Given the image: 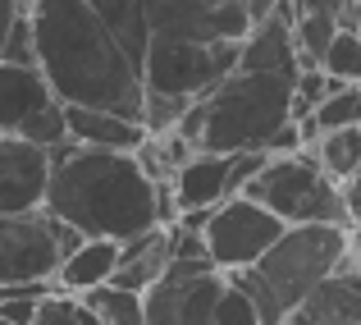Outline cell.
I'll use <instances>...</instances> for the list:
<instances>
[{
    "mask_svg": "<svg viewBox=\"0 0 361 325\" xmlns=\"http://www.w3.org/2000/svg\"><path fill=\"white\" fill-rule=\"evenodd\" d=\"M60 238H55V215L23 211V215H0V284H55L60 271Z\"/></svg>",
    "mask_w": 361,
    "mask_h": 325,
    "instance_id": "obj_10",
    "label": "cell"
},
{
    "mask_svg": "<svg viewBox=\"0 0 361 325\" xmlns=\"http://www.w3.org/2000/svg\"><path fill=\"white\" fill-rule=\"evenodd\" d=\"M348 0H293V9L298 14H334L338 18V9H343Z\"/></svg>",
    "mask_w": 361,
    "mask_h": 325,
    "instance_id": "obj_31",
    "label": "cell"
},
{
    "mask_svg": "<svg viewBox=\"0 0 361 325\" xmlns=\"http://www.w3.org/2000/svg\"><path fill=\"white\" fill-rule=\"evenodd\" d=\"M0 325H9V321H0Z\"/></svg>",
    "mask_w": 361,
    "mask_h": 325,
    "instance_id": "obj_35",
    "label": "cell"
},
{
    "mask_svg": "<svg viewBox=\"0 0 361 325\" xmlns=\"http://www.w3.org/2000/svg\"><path fill=\"white\" fill-rule=\"evenodd\" d=\"M188 110H192V101H183V97H160V92H147V97H142V129H147V138L174 133L178 124H183Z\"/></svg>",
    "mask_w": 361,
    "mask_h": 325,
    "instance_id": "obj_25",
    "label": "cell"
},
{
    "mask_svg": "<svg viewBox=\"0 0 361 325\" xmlns=\"http://www.w3.org/2000/svg\"><path fill=\"white\" fill-rule=\"evenodd\" d=\"M37 69L60 106L110 110L142 124V73L128 64L119 42L106 32L87 0H32Z\"/></svg>",
    "mask_w": 361,
    "mask_h": 325,
    "instance_id": "obj_1",
    "label": "cell"
},
{
    "mask_svg": "<svg viewBox=\"0 0 361 325\" xmlns=\"http://www.w3.org/2000/svg\"><path fill=\"white\" fill-rule=\"evenodd\" d=\"M169 229L156 225L147 229V234L128 238V243H119V266H115V289H128V293H147L151 284L160 280V275L169 271Z\"/></svg>",
    "mask_w": 361,
    "mask_h": 325,
    "instance_id": "obj_16",
    "label": "cell"
},
{
    "mask_svg": "<svg viewBox=\"0 0 361 325\" xmlns=\"http://www.w3.org/2000/svg\"><path fill=\"white\" fill-rule=\"evenodd\" d=\"M311 124H316L320 133H334V129H357V124H361V88L343 83L338 92H329V97L320 101L316 110H311Z\"/></svg>",
    "mask_w": 361,
    "mask_h": 325,
    "instance_id": "obj_22",
    "label": "cell"
},
{
    "mask_svg": "<svg viewBox=\"0 0 361 325\" xmlns=\"http://www.w3.org/2000/svg\"><path fill=\"white\" fill-rule=\"evenodd\" d=\"M18 14H23V5H18V0H0V51H5V37H9V28H14Z\"/></svg>",
    "mask_w": 361,
    "mask_h": 325,
    "instance_id": "obj_33",
    "label": "cell"
},
{
    "mask_svg": "<svg viewBox=\"0 0 361 325\" xmlns=\"http://www.w3.org/2000/svg\"><path fill=\"white\" fill-rule=\"evenodd\" d=\"M51 293H55L51 280H42V284H0V321H9V325H32L37 307H42Z\"/></svg>",
    "mask_w": 361,
    "mask_h": 325,
    "instance_id": "obj_23",
    "label": "cell"
},
{
    "mask_svg": "<svg viewBox=\"0 0 361 325\" xmlns=\"http://www.w3.org/2000/svg\"><path fill=\"white\" fill-rule=\"evenodd\" d=\"M215 325H261V317H256L252 298L238 289L233 280H224L220 298H215Z\"/></svg>",
    "mask_w": 361,
    "mask_h": 325,
    "instance_id": "obj_28",
    "label": "cell"
},
{
    "mask_svg": "<svg viewBox=\"0 0 361 325\" xmlns=\"http://www.w3.org/2000/svg\"><path fill=\"white\" fill-rule=\"evenodd\" d=\"M115 266H119V243H115V238H82V243L60 261V271H55V289H60V293L101 289V284L115 280Z\"/></svg>",
    "mask_w": 361,
    "mask_h": 325,
    "instance_id": "obj_17",
    "label": "cell"
},
{
    "mask_svg": "<svg viewBox=\"0 0 361 325\" xmlns=\"http://www.w3.org/2000/svg\"><path fill=\"white\" fill-rule=\"evenodd\" d=\"M283 220H274L265 206L247 202V197H224L211 215H206L202 243H206V261L224 275H238L247 266H256L270 243L283 234Z\"/></svg>",
    "mask_w": 361,
    "mask_h": 325,
    "instance_id": "obj_7",
    "label": "cell"
},
{
    "mask_svg": "<svg viewBox=\"0 0 361 325\" xmlns=\"http://www.w3.org/2000/svg\"><path fill=\"white\" fill-rule=\"evenodd\" d=\"M238 46L243 42H178V37H151L147 60H142V88L160 97H183L197 101L238 69Z\"/></svg>",
    "mask_w": 361,
    "mask_h": 325,
    "instance_id": "obj_6",
    "label": "cell"
},
{
    "mask_svg": "<svg viewBox=\"0 0 361 325\" xmlns=\"http://www.w3.org/2000/svg\"><path fill=\"white\" fill-rule=\"evenodd\" d=\"M78 298L97 312L101 325H147V317H142V293L101 284V289H87V293H78Z\"/></svg>",
    "mask_w": 361,
    "mask_h": 325,
    "instance_id": "obj_21",
    "label": "cell"
},
{
    "mask_svg": "<svg viewBox=\"0 0 361 325\" xmlns=\"http://www.w3.org/2000/svg\"><path fill=\"white\" fill-rule=\"evenodd\" d=\"M97 9V18L106 23V32L119 42V51L128 55V64L142 73V60H147V46H151V28L147 14H142L137 0H87Z\"/></svg>",
    "mask_w": 361,
    "mask_h": 325,
    "instance_id": "obj_18",
    "label": "cell"
},
{
    "mask_svg": "<svg viewBox=\"0 0 361 325\" xmlns=\"http://www.w3.org/2000/svg\"><path fill=\"white\" fill-rule=\"evenodd\" d=\"M0 60H5V64H23V69H37V42H32V18H27V9L14 18Z\"/></svg>",
    "mask_w": 361,
    "mask_h": 325,
    "instance_id": "obj_29",
    "label": "cell"
},
{
    "mask_svg": "<svg viewBox=\"0 0 361 325\" xmlns=\"http://www.w3.org/2000/svg\"><path fill=\"white\" fill-rule=\"evenodd\" d=\"M338 197H343V220H348V229H361V170L353 179H343L338 184Z\"/></svg>",
    "mask_w": 361,
    "mask_h": 325,
    "instance_id": "obj_30",
    "label": "cell"
},
{
    "mask_svg": "<svg viewBox=\"0 0 361 325\" xmlns=\"http://www.w3.org/2000/svg\"><path fill=\"white\" fill-rule=\"evenodd\" d=\"M311 156H316V165L325 170L334 184H343V179H353L361 170V124L357 129H334V133H320L316 147H307Z\"/></svg>",
    "mask_w": 361,
    "mask_h": 325,
    "instance_id": "obj_19",
    "label": "cell"
},
{
    "mask_svg": "<svg viewBox=\"0 0 361 325\" xmlns=\"http://www.w3.org/2000/svg\"><path fill=\"white\" fill-rule=\"evenodd\" d=\"M320 69H325L334 83H353V88H361V37L338 28L334 42H329V51L320 55Z\"/></svg>",
    "mask_w": 361,
    "mask_h": 325,
    "instance_id": "obj_24",
    "label": "cell"
},
{
    "mask_svg": "<svg viewBox=\"0 0 361 325\" xmlns=\"http://www.w3.org/2000/svg\"><path fill=\"white\" fill-rule=\"evenodd\" d=\"M46 106H55L51 83L42 78V69H23V64H5L0 60V133L14 138L32 114H42Z\"/></svg>",
    "mask_w": 361,
    "mask_h": 325,
    "instance_id": "obj_15",
    "label": "cell"
},
{
    "mask_svg": "<svg viewBox=\"0 0 361 325\" xmlns=\"http://www.w3.org/2000/svg\"><path fill=\"white\" fill-rule=\"evenodd\" d=\"M279 325H361V280L353 275V266L316 284Z\"/></svg>",
    "mask_w": 361,
    "mask_h": 325,
    "instance_id": "obj_13",
    "label": "cell"
},
{
    "mask_svg": "<svg viewBox=\"0 0 361 325\" xmlns=\"http://www.w3.org/2000/svg\"><path fill=\"white\" fill-rule=\"evenodd\" d=\"M293 78L298 73H247L233 69L215 83L206 97L192 101V110L178 124V138L192 151L211 156H238V151L265 147L274 129L288 119Z\"/></svg>",
    "mask_w": 361,
    "mask_h": 325,
    "instance_id": "obj_3",
    "label": "cell"
},
{
    "mask_svg": "<svg viewBox=\"0 0 361 325\" xmlns=\"http://www.w3.org/2000/svg\"><path fill=\"white\" fill-rule=\"evenodd\" d=\"M151 37L178 42H243L252 32L247 0H137Z\"/></svg>",
    "mask_w": 361,
    "mask_h": 325,
    "instance_id": "obj_9",
    "label": "cell"
},
{
    "mask_svg": "<svg viewBox=\"0 0 361 325\" xmlns=\"http://www.w3.org/2000/svg\"><path fill=\"white\" fill-rule=\"evenodd\" d=\"M46 184H51V151L0 133V215L42 211Z\"/></svg>",
    "mask_w": 361,
    "mask_h": 325,
    "instance_id": "obj_11",
    "label": "cell"
},
{
    "mask_svg": "<svg viewBox=\"0 0 361 325\" xmlns=\"http://www.w3.org/2000/svg\"><path fill=\"white\" fill-rule=\"evenodd\" d=\"M169 193H174L178 215L183 211H215L224 197H233V156L197 151L192 160H183L169 175Z\"/></svg>",
    "mask_w": 361,
    "mask_h": 325,
    "instance_id": "obj_12",
    "label": "cell"
},
{
    "mask_svg": "<svg viewBox=\"0 0 361 325\" xmlns=\"http://www.w3.org/2000/svg\"><path fill=\"white\" fill-rule=\"evenodd\" d=\"M338 32L334 14H298L293 18V51H298V69H320V55L329 51Z\"/></svg>",
    "mask_w": 361,
    "mask_h": 325,
    "instance_id": "obj_20",
    "label": "cell"
},
{
    "mask_svg": "<svg viewBox=\"0 0 361 325\" xmlns=\"http://www.w3.org/2000/svg\"><path fill=\"white\" fill-rule=\"evenodd\" d=\"M348 266H353V275L361 280V229H353V256H348Z\"/></svg>",
    "mask_w": 361,
    "mask_h": 325,
    "instance_id": "obj_34",
    "label": "cell"
},
{
    "mask_svg": "<svg viewBox=\"0 0 361 325\" xmlns=\"http://www.w3.org/2000/svg\"><path fill=\"white\" fill-rule=\"evenodd\" d=\"M14 138H23V142H32V147H60V142H69V133H64V106L55 101V106H46L42 114H32V119L23 124V129L14 133Z\"/></svg>",
    "mask_w": 361,
    "mask_h": 325,
    "instance_id": "obj_27",
    "label": "cell"
},
{
    "mask_svg": "<svg viewBox=\"0 0 361 325\" xmlns=\"http://www.w3.org/2000/svg\"><path fill=\"white\" fill-rule=\"evenodd\" d=\"M229 275L211 261H169V271L142 293L147 325H215V298Z\"/></svg>",
    "mask_w": 361,
    "mask_h": 325,
    "instance_id": "obj_8",
    "label": "cell"
},
{
    "mask_svg": "<svg viewBox=\"0 0 361 325\" xmlns=\"http://www.w3.org/2000/svg\"><path fill=\"white\" fill-rule=\"evenodd\" d=\"M64 133L73 147L92 151H137L147 142V129L137 119H123L110 110H87V106H64Z\"/></svg>",
    "mask_w": 361,
    "mask_h": 325,
    "instance_id": "obj_14",
    "label": "cell"
},
{
    "mask_svg": "<svg viewBox=\"0 0 361 325\" xmlns=\"http://www.w3.org/2000/svg\"><path fill=\"white\" fill-rule=\"evenodd\" d=\"M348 256H353L348 225H288L261 261L229 275V280L252 298L261 325H279L316 284L343 271Z\"/></svg>",
    "mask_w": 361,
    "mask_h": 325,
    "instance_id": "obj_4",
    "label": "cell"
},
{
    "mask_svg": "<svg viewBox=\"0 0 361 325\" xmlns=\"http://www.w3.org/2000/svg\"><path fill=\"white\" fill-rule=\"evenodd\" d=\"M238 197L265 206V211L274 220H283V225H348L338 184L316 165L311 151L265 156V165L243 184Z\"/></svg>",
    "mask_w": 361,
    "mask_h": 325,
    "instance_id": "obj_5",
    "label": "cell"
},
{
    "mask_svg": "<svg viewBox=\"0 0 361 325\" xmlns=\"http://www.w3.org/2000/svg\"><path fill=\"white\" fill-rule=\"evenodd\" d=\"M32 325H101V321H97V312H92L78 293H60V289H55L51 298L37 307Z\"/></svg>",
    "mask_w": 361,
    "mask_h": 325,
    "instance_id": "obj_26",
    "label": "cell"
},
{
    "mask_svg": "<svg viewBox=\"0 0 361 325\" xmlns=\"http://www.w3.org/2000/svg\"><path fill=\"white\" fill-rule=\"evenodd\" d=\"M46 211L78 229L82 238H128L160 225L156 184L142 175L133 151H92L60 142L51 147V184Z\"/></svg>",
    "mask_w": 361,
    "mask_h": 325,
    "instance_id": "obj_2",
    "label": "cell"
},
{
    "mask_svg": "<svg viewBox=\"0 0 361 325\" xmlns=\"http://www.w3.org/2000/svg\"><path fill=\"white\" fill-rule=\"evenodd\" d=\"M338 28L353 32V37H361V0H348V5L338 9Z\"/></svg>",
    "mask_w": 361,
    "mask_h": 325,
    "instance_id": "obj_32",
    "label": "cell"
}]
</instances>
